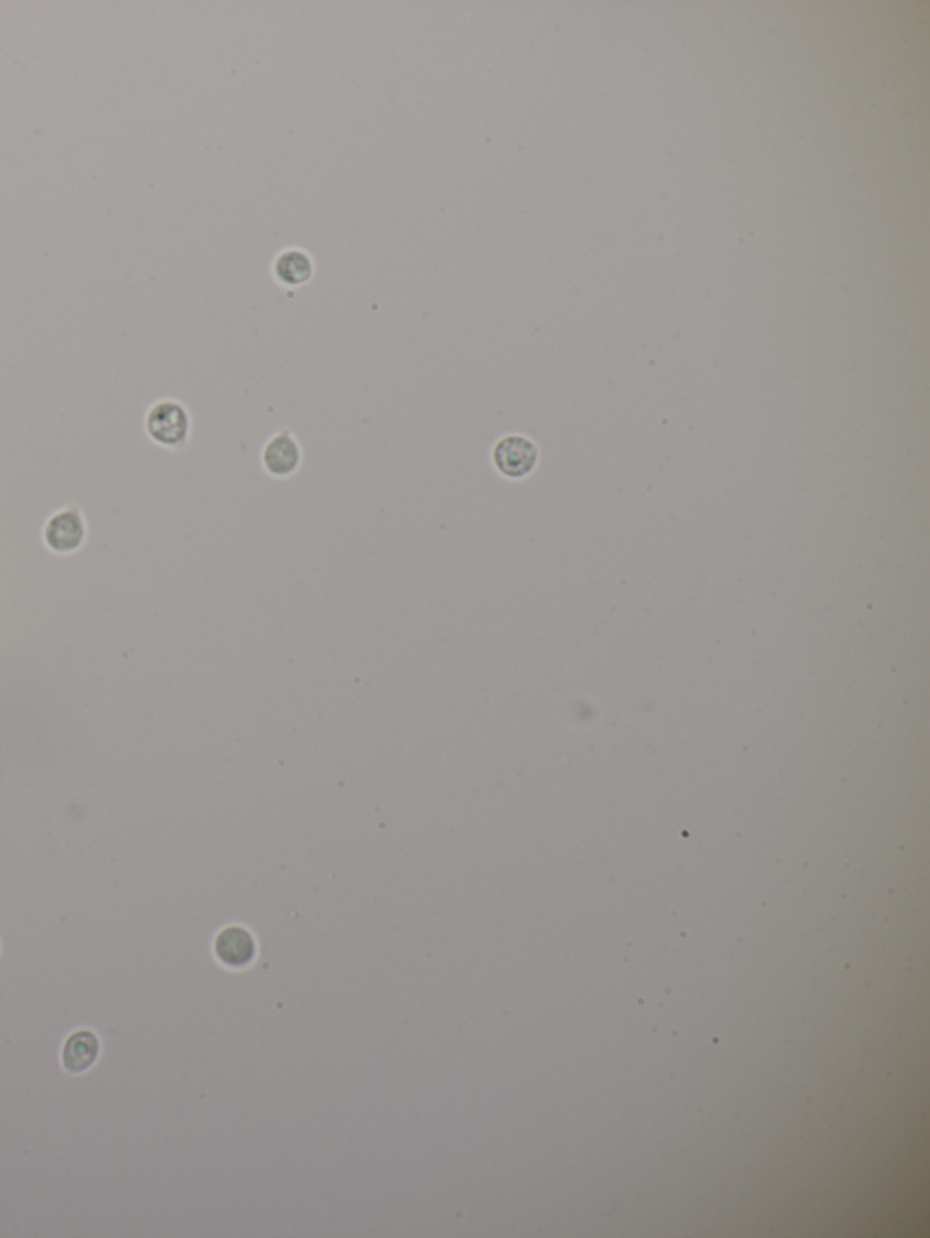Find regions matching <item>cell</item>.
Returning a JSON list of instances; mask_svg holds the SVG:
<instances>
[{
	"label": "cell",
	"mask_w": 930,
	"mask_h": 1238,
	"mask_svg": "<svg viewBox=\"0 0 930 1238\" xmlns=\"http://www.w3.org/2000/svg\"><path fill=\"white\" fill-rule=\"evenodd\" d=\"M191 429V420L183 403L175 400H161L148 411L145 431L151 440L162 447H180L186 444Z\"/></svg>",
	"instance_id": "6da1fadb"
},
{
	"label": "cell",
	"mask_w": 930,
	"mask_h": 1238,
	"mask_svg": "<svg viewBox=\"0 0 930 1238\" xmlns=\"http://www.w3.org/2000/svg\"><path fill=\"white\" fill-rule=\"evenodd\" d=\"M46 547L55 554L76 553L87 537L86 520L81 509L68 505L49 516L43 531Z\"/></svg>",
	"instance_id": "7a4b0ae2"
},
{
	"label": "cell",
	"mask_w": 930,
	"mask_h": 1238,
	"mask_svg": "<svg viewBox=\"0 0 930 1238\" xmlns=\"http://www.w3.org/2000/svg\"><path fill=\"white\" fill-rule=\"evenodd\" d=\"M493 461L504 476L520 480L531 474L537 467L538 447L529 438L520 435L502 438L493 450Z\"/></svg>",
	"instance_id": "3957f363"
},
{
	"label": "cell",
	"mask_w": 930,
	"mask_h": 1238,
	"mask_svg": "<svg viewBox=\"0 0 930 1238\" xmlns=\"http://www.w3.org/2000/svg\"><path fill=\"white\" fill-rule=\"evenodd\" d=\"M103 1042L93 1029L81 1028L68 1035L60 1050V1064L70 1075H82L97 1064Z\"/></svg>",
	"instance_id": "277c9868"
},
{
	"label": "cell",
	"mask_w": 930,
	"mask_h": 1238,
	"mask_svg": "<svg viewBox=\"0 0 930 1238\" xmlns=\"http://www.w3.org/2000/svg\"><path fill=\"white\" fill-rule=\"evenodd\" d=\"M255 952L257 946L251 933L240 927L222 930L215 941L216 957L229 968H243L249 965L254 960Z\"/></svg>",
	"instance_id": "5b68a950"
},
{
	"label": "cell",
	"mask_w": 930,
	"mask_h": 1238,
	"mask_svg": "<svg viewBox=\"0 0 930 1238\" xmlns=\"http://www.w3.org/2000/svg\"><path fill=\"white\" fill-rule=\"evenodd\" d=\"M262 461L269 474L279 477L290 476L301 467V446L290 433H279L266 446Z\"/></svg>",
	"instance_id": "8992f818"
},
{
	"label": "cell",
	"mask_w": 930,
	"mask_h": 1238,
	"mask_svg": "<svg viewBox=\"0 0 930 1238\" xmlns=\"http://www.w3.org/2000/svg\"><path fill=\"white\" fill-rule=\"evenodd\" d=\"M273 271L280 284L298 287V285L307 284L313 279L315 263L306 251L291 247L276 257Z\"/></svg>",
	"instance_id": "52a82bcc"
}]
</instances>
